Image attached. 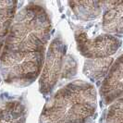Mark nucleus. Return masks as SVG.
Wrapping results in <instances>:
<instances>
[{"label": "nucleus", "mask_w": 123, "mask_h": 123, "mask_svg": "<svg viewBox=\"0 0 123 123\" xmlns=\"http://www.w3.org/2000/svg\"><path fill=\"white\" fill-rule=\"evenodd\" d=\"M51 30L49 15L39 4L28 3L16 13L0 54L5 82L25 87L40 76Z\"/></svg>", "instance_id": "1"}, {"label": "nucleus", "mask_w": 123, "mask_h": 123, "mask_svg": "<svg viewBox=\"0 0 123 123\" xmlns=\"http://www.w3.org/2000/svg\"><path fill=\"white\" fill-rule=\"evenodd\" d=\"M97 107L95 87L75 80L63 86L44 105L39 123H86Z\"/></svg>", "instance_id": "2"}, {"label": "nucleus", "mask_w": 123, "mask_h": 123, "mask_svg": "<svg viewBox=\"0 0 123 123\" xmlns=\"http://www.w3.org/2000/svg\"><path fill=\"white\" fill-rule=\"evenodd\" d=\"M77 62L67 55V45L61 37L55 38L50 43L40 73L39 89L43 94H48L63 79L75 75Z\"/></svg>", "instance_id": "3"}, {"label": "nucleus", "mask_w": 123, "mask_h": 123, "mask_svg": "<svg viewBox=\"0 0 123 123\" xmlns=\"http://www.w3.org/2000/svg\"><path fill=\"white\" fill-rule=\"evenodd\" d=\"M77 48L83 56L89 59L107 58L114 55L120 47V40L111 34H100L91 38L85 31L75 32Z\"/></svg>", "instance_id": "4"}, {"label": "nucleus", "mask_w": 123, "mask_h": 123, "mask_svg": "<svg viewBox=\"0 0 123 123\" xmlns=\"http://www.w3.org/2000/svg\"><path fill=\"white\" fill-rule=\"evenodd\" d=\"M100 95L105 105H110L122 96V55L118 56L105 75L100 89Z\"/></svg>", "instance_id": "5"}, {"label": "nucleus", "mask_w": 123, "mask_h": 123, "mask_svg": "<svg viewBox=\"0 0 123 123\" xmlns=\"http://www.w3.org/2000/svg\"><path fill=\"white\" fill-rule=\"evenodd\" d=\"M103 29L107 34L122 33V1H106L104 5Z\"/></svg>", "instance_id": "6"}, {"label": "nucleus", "mask_w": 123, "mask_h": 123, "mask_svg": "<svg viewBox=\"0 0 123 123\" xmlns=\"http://www.w3.org/2000/svg\"><path fill=\"white\" fill-rule=\"evenodd\" d=\"M26 105L19 100H8L0 104V123H25Z\"/></svg>", "instance_id": "7"}, {"label": "nucleus", "mask_w": 123, "mask_h": 123, "mask_svg": "<svg viewBox=\"0 0 123 123\" xmlns=\"http://www.w3.org/2000/svg\"><path fill=\"white\" fill-rule=\"evenodd\" d=\"M17 2H0V54L17 11Z\"/></svg>", "instance_id": "8"}, {"label": "nucleus", "mask_w": 123, "mask_h": 123, "mask_svg": "<svg viewBox=\"0 0 123 123\" xmlns=\"http://www.w3.org/2000/svg\"><path fill=\"white\" fill-rule=\"evenodd\" d=\"M113 64L111 57L99 58V59H88L83 68V72L88 79L98 83L103 78H105L108 70Z\"/></svg>", "instance_id": "9"}, {"label": "nucleus", "mask_w": 123, "mask_h": 123, "mask_svg": "<svg viewBox=\"0 0 123 123\" xmlns=\"http://www.w3.org/2000/svg\"><path fill=\"white\" fill-rule=\"evenodd\" d=\"M71 10L78 18L89 20L98 18L104 9L105 2L85 1V2H68Z\"/></svg>", "instance_id": "10"}, {"label": "nucleus", "mask_w": 123, "mask_h": 123, "mask_svg": "<svg viewBox=\"0 0 123 123\" xmlns=\"http://www.w3.org/2000/svg\"><path fill=\"white\" fill-rule=\"evenodd\" d=\"M105 123H122V98L111 104Z\"/></svg>", "instance_id": "11"}]
</instances>
